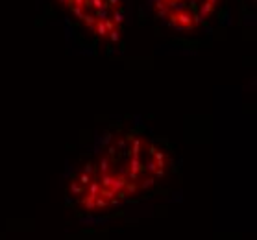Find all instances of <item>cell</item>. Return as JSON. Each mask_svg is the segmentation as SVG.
Masks as SVG:
<instances>
[{
  "instance_id": "6da1fadb",
  "label": "cell",
  "mask_w": 257,
  "mask_h": 240,
  "mask_svg": "<svg viewBox=\"0 0 257 240\" xmlns=\"http://www.w3.org/2000/svg\"><path fill=\"white\" fill-rule=\"evenodd\" d=\"M174 172L169 144L139 122L115 124L67 177V203L83 216L113 212L148 198Z\"/></svg>"
},
{
  "instance_id": "7a4b0ae2",
  "label": "cell",
  "mask_w": 257,
  "mask_h": 240,
  "mask_svg": "<svg viewBox=\"0 0 257 240\" xmlns=\"http://www.w3.org/2000/svg\"><path fill=\"white\" fill-rule=\"evenodd\" d=\"M94 39L113 45L124 34L128 0H56Z\"/></svg>"
},
{
  "instance_id": "3957f363",
  "label": "cell",
  "mask_w": 257,
  "mask_h": 240,
  "mask_svg": "<svg viewBox=\"0 0 257 240\" xmlns=\"http://www.w3.org/2000/svg\"><path fill=\"white\" fill-rule=\"evenodd\" d=\"M226 0H146L159 23L178 34H196L215 23Z\"/></svg>"
}]
</instances>
